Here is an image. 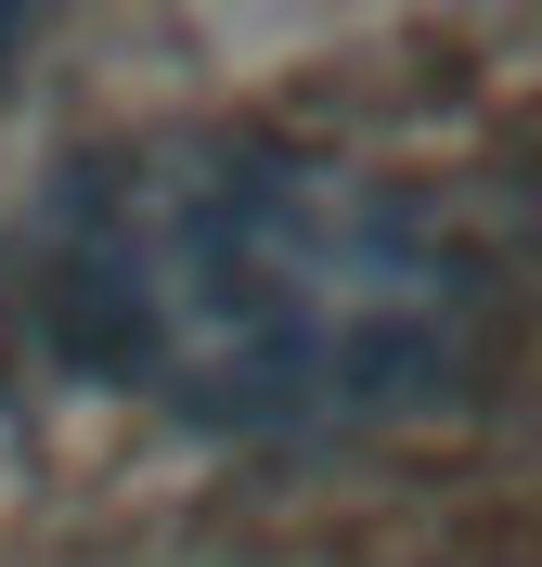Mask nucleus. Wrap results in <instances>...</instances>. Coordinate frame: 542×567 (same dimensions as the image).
Returning a JSON list of instances; mask_svg holds the SVG:
<instances>
[{"mask_svg":"<svg viewBox=\"0 0 542 567\" xmlns=\"http://www.w3.org/2000/svg\"><path fill=\"white\" fill-rule=\"evenodd\" d=\"M0 52H13V13H0Z\"/></svg>","mask_w":542,"mask_h":567,"instance_id":"nucleus-2","label":"nucleus"},{"mask_svg":"<svg viewBox=\"0 0 542 567\" xmlns=\"http://www.w3.org/2000/svg\"><path fill=\"white\" fill-rule=\"evenodd\" d=\"M466 246L400 181L297 142L91 155L39 219V310L104 388L194 425H361L466 349Z\"/></svg>","mask_w":542,"mask_h":567,"instance_id":"nucleus-1","label":"nucleus"}]
</instances>
